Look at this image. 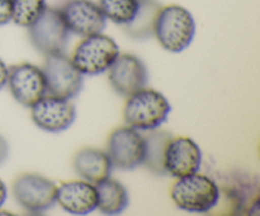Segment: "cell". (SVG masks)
<instances>
[{
  "label": "cell",
  "instance_id": "cell-1",
  "mask_svg": "<svg viewBox=\"0 0 260 216\" xmlns=\"http://www.w3.org/2000/svg\"><path fill=\"white\" fill-rule=\"evenodd\" d=\"M196 22L192 13L182 5L160 7L154 24V36L162 48L170 52H182L192 43Z\"/></svg>",
  "mask_w": 260,
  "mask_h": 216
},
{
  "label": "cell",
  "instance_id": "cell-2",
  "mask_svg": "<svg viewBox=\"0 0 260 216\" xmlns=\"http://www.w3.org/2000/svg\"><path fill=\"white\" fill-rule=\"evenodd\" d=\"M170 111L172 106L164 94L145 86L127 97L123 118L127 126L139 131H152L167 121Z\"/></svg>",
  "mask_w": 260,
  "mask_h": 216
},
{
  "label": "cell",
  "instance_id": "cell-3",
  "mask_svg": "<svg viewBox=\"0 0 260 216\" xmlns=\"http://www.w3.org/2000/svg\"><path fill=\"white\" fill-rule=\"evenodd\" d=\"M170 197L180 210L205 213L218 203L220 188L215 180L197 172L177 178L170 190Z\"/></svg>",
  "mask_w": 260,
  "mask_h": 216
},
{
  "label": "cell",
  "instance_id": "cell-4",
  "mask_svg": "<svg viewBox=\"0 0 260 216\" xmlns=\"http://www.w3.org/2000/svg\"><path fill=\"white\" fill-rule=\"evenodd\" d=\"M119 55L116 41L103 33L86 36L74 50L71 60L83 75L104 73Z\"/></svg>",
  "mask_w": 260,
  "mask_h": 216
},
{
  "label": "cell",
  "instance_id": "cell-5",
  "mask_svg": "<svg viewBox=\"0 0 260 216\" xmlns=\"http://www.w3.org/2000/svg\"><path fill=\"white\" fill-rule=\"evenodd\" d=\"M42 71L50 96L71 101L83 89L84 75L63 52L47 55Z\"/></svg>",
  "mask_w": 260,
  "mask_h": 216
},
{
  "label": "cell",
  "instance_id": "cell-6",
  "mask_svg": "<svg viewBox=\"0 0 260 216\" xmlns=\"http://www.w3.org/2000/svg\"><path fill=\"white\" fill-rule=\"evenodd\" d=\"M28 36L32 45L47 56L63 52L70 32L63 22L60 9L46 7L42 14L28 27Z\"/></svg>",
  "mask_w": 260,
  "mask_h": 216
},
{
  "label": "cell",
  "instance_id": "cell-7",
  "mask_svg": "<svg viewBox=\"0 0 260 216\" xmlns=\"http://www.w3.org/2000/svg\"><path fill=\"white\" fill-rule=\"evenodd\" d=\"M56 184L36 173L19 175L13 184L17 202L30 213L46 212L56 203Z\"/></svg>",
  "mask_w": 260,
  "mask_h": 216
},
{
  "label": "cell",
  "instance_id": "cell-8",
  "mask_svg": "<svg viewBox=\"0 0 260 216\" xmlns=\"http://www.w3.org/2000/svg\"><path fill=\"white\" fill-rule=\"evenodd\" d=\"M107 154L113 167L132 170L144 164L145 137L131 126L118 127L109 135Z\"/></svg>",
  "mask_w": 260,
  "mask_h": 216
},
{
  "label": "cell",
  "instance_id": "cell-9",
  "mask_svg": "<svg viewBox=\"0 0 260 216\" xmlns=\"http://www.w3.org/2000/svg\"><path fill=\"white\" fill-rule=\"evenodd\" d=\"M30 118L38 129L47 132L68 130L76 118L75 106L69 99L46 94L29 107Z\"/></svg>",
  "mask_w": 260,
  "mask_h": 216
},
{
  "label": "cell",
  "instance_id": "cell-10",
  "mask_svg": "<svg viewBox=\"0 0 260 216\" xmlns=\"http://www.w3.org/2000/svg\"><path fill=\"white\" fill-rule=\"evenodd\" d=\"M7 85L13 98L24 107H30L47 94L42 69L28 63L9 68Z\"/></svg>",
  "mask_w": 260,
  "mask_h": 216
},
{
  "label": "cell",
  "instance_id": "cell-11",
  "mask_svg": "<svg viewBox=\"0 0 260 216\" xmlns=\"http://www.w3.org/2000/svg\"><path fill=\"white\" fill-rule=\"evenodd\" d=\"M69 32L86 37L102 33L107 19L99 5L91 0H68L60 9Z\"/></svg>",
  "mask_w": 260,
  "mask_h": 216
},
{
  "label": "cell",
  "instance_id": "cell-12",
  "mask_svg": "<svg viewBox=\"0 0 260 216\" xmlns=\"http://www.w3.org/2000/svg\"><path fill=\"white\" fill-rule=\"evenodd\" d=\"M108 80L118 94L128 97L145 88L149 73L145 64L131 53H119L108 69Z\"/></svg>",
  "mask_w": 260,
  "mask_h": 216
},
{
  "label": "cell",
  "instance_id": "cell-13",
  "mask_svg": "<svg viewBox=\"0 0 260 216\" xmlns=\"http://www.w3.org/2000/svg\"><path fill=\"white\" fill-rule=\"evenodd\" d=\"M202 165V151L193 139L172 137L165 150L164 167L167 174L179 178L197 173Z\"/></svg>",
  "mask_w": 260,
  "mask_h": 216
},
{
  "label": "cell",
  "instance_id": "cell-14",
  "mask_svg": "<svg viewBox=\"0 0 260 216\" xmlns=\"http://www.w3.org/2000/svg\"><path fill=\"white\" fill-rule=\"evenodd\" d=\"M95 186L88 180H70L56 188V202L69 213L88 215L96 210Z\"/></svg>",
  "mask_w": 260,
  "mask_h": 216
},
{
  "label": "cell",
  "instance_id": "cell-15",
  "mask_svg": "<svg viewBox=\"0 0 260 216\" xmlns=\"http://www.w3.org/2000/svg\"><path fill=\"white\" fill-rule=\"evenodd\" d=\"M75 172L83 179L95 184L99 180L109 177L113 164L107 151L95 147H84L79 150L73 160Z\"/></svg>",
  "mask_w": 260,
  "mask_h": 216
},
{
  "label": "cell",
  "instance_id": "cell-16",
  "mask_svg": "<svg viewBox=\"0 0 260 216\" xmlns=\"http://www.w3.org/2000/svg\"><path fill=\"white\" fill-rule=\"evenodd\" d=\"M96 208L104 215H118L123 212L128 206V192L126 187L119 180L114 179L111 175L99 180L95 184Z\"/></svg>",
  "mask_w": 260,
  "mask_h": 216
},
{
  "label": "cell",
  "instance_id": "cell-17",
  "mask_svg": "<svg viewBox=\"0 0 260 216\" xmlns=\"http://www.w3.org/2000/svg\"><path fill=\"white\" fill-rule=\"evenodd\" d=\"M160 5L155 0H140V7L134 19L122 25L129 37L146 40L154 35V24Z\"/></svg>",
  "mask_w": 260,
  "mask_h": 216
},
{
  "label": "cell",
  "instance_id": "cell-18",
  "mask_svg": "<svg viewBox=\"0 0 260 216\" xmlns=\"http://www.w3.org/2000/svg\"><path fill=\"white\" fill-rule=\"evenodd\" d=\"M145 137V159L144 164L154 174H167L164 167L165 150L168 142L172 139V135L167 131L152 130Z\"/></svg>",
  "mask_w": 260,
  "mask_h": 216
},
{
  "label": "cell",
  "instance_id": "cell-19",
  "mask_svg": "<svg viewBox=\"0 0 260 216\" xmlns=\"http://www.w3.org/2000/svg\"><path fill=\"white\" fill-rule=\"evenodd\" d=\"M106 19L124 25L134 19L140 7V0H98Z\"/></svg>",
  "mask_w": 260,
  "mask_h": 216
},
{
  "label": "cell",
  "instance_id": "cell-20",
  "mask_svg": "<svg viewBox=\"0 0 260 216\" xmlns=\"http://www.w3.org/2000/svg\"><path fill=\"white\" fill-rule=\"evenodd\" d=\"M12 22L19 27L28 28L46 9V0H10Z\"/></svg>",
  "mask_w": 260,
  "mask_h": 216
},
{
  "label": "cell",
  "instance_id": "cell-21",
  "mask_svg": "<svg viewBox=\"0 0 260 216\" xmlns=\"http://www.w3.org/2000/svg\"><path fill=\"white\" fill-rule=\"evenodd\" d=\"M12 22V2L0 0V25Z\"/></svg>",
  "mask_w": 260,
  "mask_h": 216
},
{
  "label": "cell",
  "instance_id": "cell-22",
  "mask_svg": "<svg viewBox=\"0 0 260 216\" xmlns=\"http://www.w3.org/2000/svg\"><path fill=\"white\" fill-rule=\"evenodd\" d=\"M8 75H9V68L5 65L4 61L0 58V90L5 88L8 83Z\"/></svg>",
  "mask_w": 260,
  "mask_h": 216
},
{
  "label": "cell",
  "instance_id": "cell-23",
  "mask_svg": "<svg viewBox=\"0 0 260 216\" xmlns=\"http://www.w3.org/2000/svg\"><path fill=\"white\" fill-rule=\"evenodd\" d=\"M8 152H9V147H8L7 141L4 137L0 136V164L5 162V159L8 158Z\"/></svg>",
  "mask_w": 260,
  "mask_h": 216
},
{
  "label": "cell",
  "instance_id": "cell-24",
  "mask_svg": "<svg viewBox=\"0 0 260 216\" xmlns=\"http://www.w3.org/2000/svg\"><path fill=\"white\" fill-rule=\"evenodd\" d=\"M7 197H8L7 186H5V183L0 179V208H2V206L4 205V202L7 201Z\"/></svg>",
  "mask_w": 260,
  "mask_h": 216
}]
</instances>
